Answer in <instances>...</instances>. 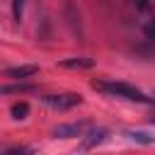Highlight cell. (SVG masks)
<instances>
[{"label": "cell", "mask_w": 155, "mask_h": 155, "mask_svg": "<svg viewBox=\"0 0 155 155\" xmlns=\"http://www.w3.org/2000/svg\"><path fill=\"white\" fill-rule=\"evenodd\" d=\"M92 87L104 92V94H111V97H121V99H128V102H140V104H150L153 97L143 94L138 87L128 85V82H116V80H92Z\"/></svg>", "instance_id": "cell-1"}, {"label": "cell", "mask_w": 155, "mask_h": 155, "mask_svg": "<svg viewBox=\"0 0 155 155\" xmlns=\"http://www.w3.org/2000/svg\"><path fill=\"white\" fill-rule=\"evenodd\" d=\"M41 104H46L48 109H56V111H68L78 104H82V94H75V92H61V94H44L41 97Z\"/></svg>", "instance_id": "cell-2"}, {"label": "cell", "mask_w": 155, "mask_h": 155, "mask_svg": "<svg viewBox=\"0 0 155 155\" xmlns=\"http://www.w3.org/2000/svg\"><path fill=\"white\" fill-rule=\"evenodd\" d=\"M63 15H65V19H68V27H70V31H73L75 36H82L80 10L75 7V2H73V0H65V5H63Z\"/></svg>", "instance_id": "cell-3"}, {"label": "cell", "mask_w": 155, "mask_h": 155, "mask_svg": "<svg viewBox=\"0 0 155 155\" xmlns=\"http://www.w3.org/2000/svg\"><path fill=\"white\" fill-rule=\"evenodd\" d=\"M87 131V124L85 121H78V124H61L53 128V138H78Z\"/></svg>", "instance_id": "cell-4"}, {"label": "cell", "mask_w": 155, "mask_h": 155, "mask_svg": "<svg viewBox=\"0 0 155 155\" xmlns=\"http://www.w3.org/2000/svg\"><path fill=\"white\" fill-rule=\"evenodd\" d=\"M107 136H109L107 128H90V131H85L82 133V150H90L94 145H102L107 140Z\"/></svg>", "instance_id": "cell-5"}, {"label": "cell", "mask_w": 155, "mask_h": 155, "mask_svg": "<svg viewBox=\"0 0 155 155\" xmlns=\"http://www.w3.org/2000/svg\"><path fill=\"white\" fill-rule=\"evenodd\" d=\"M61 68H70V70H87L94 65V58H87V56H73V58H61L58 61Z\"/></svg>", "instance_id": "cell-6"}, {"label": "cell", "mask_w": 155, "mask_h": 155, "mask_svg": "<svg viewBox=\"0 0 155 155\" xmlns=\"http://www.w3.org/2000/svg\"><path fill=\"white\" fill-rule=\"evenodd\" d=\"M36 73H39V65H17V68H7L2 75L12 80H27V78H34Z\"/></svg>", "instance_id": "cell-7"}, {"label": "cell", "mask_w": 155, "mask_h": 155, "mask_svg": "<svg viewBox=\"0 0 155 155\" xmlns=\"http://www.w3.org/2000/svg\"><path fill=\"white\" fill-rule=\"evenodd\" d=\"M124 136H126L128 140L138 143V145H153V143H155V136H150V133H145V131H126Z\"/></svg>", "instance_id": "cell-8"}, {"label": "cell", "mask_w": 155, "mask_h": 155, "mask_svg": "<svg viewBox=\"0 0 155 155\" xmlns=\"http://www.w3.org/2000/svg\"><path fill=\"white\" fill-rule=\"evenodd\" d=\"M27 114H29V104L27 102H17V104L10 107V116L12 119H27Z\"/></svg>", "instance_id": "cell-9"}, {"label": "cell", "mask_w": 155, "mask_h": 155, "mask_svg": "<svg viewBox=\"0 0 155 155\" xmlns=\"http://www.w3.org/2000/svg\"><path fill=\"white\" fill-rule=\"evenodd\" d=\"M31 90H34V85H27V82L22 85V82H19V85H5V87H0V94H10V92H31Z\"/></svg>", "instance_id": "cell-10"}, {"label": "cell", "mask_w": 155, "mask_h": 155, "mask_svg": "<svg viewBox=\"0 0 155 155\" xmlns=\"http://www.w3.org/2000/svg\"><path fill=\"white\" fill-rule=\"evenodd\" d=\"M22 10H24V0H12V19L22 22Z\"/></svg>", "instance_id": "cell-11"}, {"label": "cell", "mask_w": 155, "mask_h": 155, "mask_svg": "<svg viewBox=\"0 0 155 155\" xmlns=\"http://www.w3.org/2000/svg\"><path fill=\"white\" fill-rule=\"evenodd\" d=\"M145 36H148L150 41H155V22H150V24L145 27Z\"/></svg>", "instance_id": "cell-12"}, {"label": "cell", "mask_w": 155, "mask_h": 155, "mask_svg": "<svg viewBox=\"0 0 155 155\" xmlns=\"http://www.w3.org/2000/svg\"><path fill=\"white\" fill-rule=\"evenodd\" d=\"M133 2H136V7H138V10H145V7L150 5V0H133Z\"/></svg>", "instance_id": "cell-13"}, {"label": "cell", "mask_w": 155, "mask_h": 155, "mask_svg": "<svg viewBox=\"0 0 155 155\" xmlns=\"http://www.w3.org/2000/svg\"><path fill=\"white\" fill-rule=\"evenodd\" d=\"M153 102H155V92H153Z\"/></svg>", "instance_id": "cell-14"}, {"label": "cell", "mask_w": 155, "mask_h": 155, "mask_svg": "<svg viewBox=\"0 0 155 155\" xmlns=\"http://www.w3.org/2000/svg\"><path fill=\"white\" fill-rule=\"evenodd\" d=\"M153 124H155V119H153Z\"/></svg>", "instance_id": "cell-15"}]
</instances>
